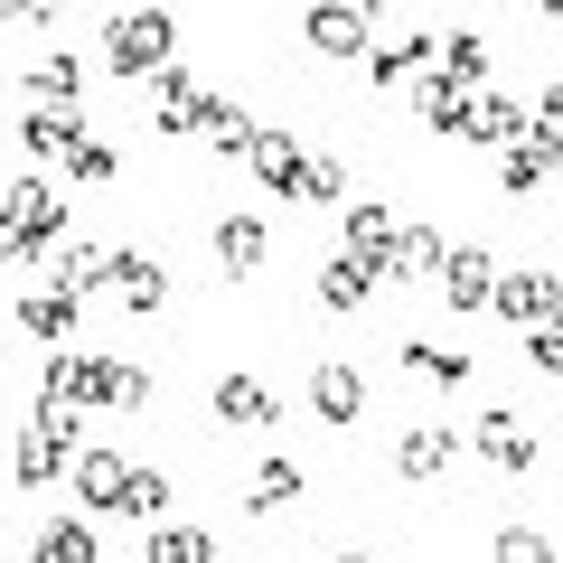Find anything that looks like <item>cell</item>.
I'll list each match as a JSON object with an SVG mask.
<instances>
[{
    "label": "cell",
    "mask_w": 563,
    "mask_h": 563,
    "mask_svg": "<svg viewBox=\"0 0 563 563\" xmlns=\"http://www.w3.org/2000/svg\"><path fill=\"white\" fill-rule=\"evenodd\" d=\"M38 404L47 413H141L151 404V366L95 357V347H57L47 376H38Z\"/></svg>",
    "instance_id": "cell-1"
},
{
    "label": "cell",
    "mask_w": 563,
    "mask_h": 563,
    "mask_svg": "<svg viewBox=\"0 0 563 563\" xmlns=\"http://www.w3.org/2000/svg\"><path fill=\"white\" fill-rule=\"evenodd\" d=\"M169 47H179L169 10H113L103 20V66L113 76H169Z\"/></svg>",
    "instance_id": "cell-2"
},
{
    "label": "cell",
    "mask_w": 563,
    "mask_h": 563,
    "mask_svg": "<svg viewBox=\"0 0 563 563\" xmlns=\"http://www.w3.org/2000/svg\"><path fill=\"white\" fill-rule=\"evenodd\" d=\"M66 470H76V413H29L20 422V442H10V479L20 488H57Z\"/></svg>",
    "instance_id": "cell-3"
},
{
    "label": "cell",
    "mask_w": 563,
    "mask_h": 563,
    "mask_svg": "<svg viewBox=\"0 0 563 563\" xmlns=\"http://www.w3.org/2000/svg\"><path fill=\"white\" fill-rule=\"evenodd\" d=\"M498 320L507 329H554L563 320V273H544V263H507V282H498Z\"/></svg>",
    "instance_id": "cell-4"
},
{
    "label": "cell",
    "mask_w": 563,
    "mask_h": 563,
    "mask_svg": "<svg viewBox=\"0 0 563 563\" xmlns=\"http://www.w3.org/2000/svg\"><path fill=\"white\" fill-rule=\"evenodd\" d=\"M498 282H507V263L488 254V244H451V263H442L451 310H498Z\"/></svg>",
    "instance_id": "cell-5"
},
{
    "label": "cell",
    "mask_w": 563,
    "mask_h": 563,
    "mask_svg": "<svg viewBox=\"0 0 563 563\" xmlns=\"http://www.w3.org/2000/svg\"><path fill=\"white\" fill-rule=\"evenodd\" d=\"M470 451H479L488 470H507V479H526V470H536V432H526V422L507 413V404H498V413H479V422H470Z\"/></svg>",
    "instance_id": "cell-6"
},
{
    "label": "cell",
    "mask_w": 563,
    "mask_h": 563,
    "mask_svg": "<svg viewBox=\"0 0 563 563\" xmlns=\"http://www.w3.org/2000/svg\"><path fill=\"white\" fill-rule=\"evenodd\" d=\"M395 244H404V225H395V207H385V198H357V207H347V254H357L376 282L395 273Z\"/></svg>",
    "instance_id": "cell-7"
},
{
    "label": "cell",
    "mask_w": 563,
    "mask_h": 563,
    "mask_svg": "<svg viewBox=\"0 0 563 563\" xmlns=\"http://www.w3.org/2000/svg\"><path fill=\"white\" fill-rule=\"evenodd\" d=\"M76 498L95 507V517H122V507H132V461H122V451H76Z\"/></svg>",
    "instance_id": "cell-8"
},
{
    "label": "cell",
    "mask_w": 563,
    "mask_h": 563,
    "mask_svg": "<svg viewBox=\"0 0 563 563\" xmlns=\"http://www.w3.org/2000/svg\"><path fill=\"white\" fill-rule=\"evenodd\" d=\"M451 461H461V432H451V422H413V432H404L395 442V470L413 488H432V479H451Z\"/></svg>",
    "instance_id": "cell-9"
},
{
    "label": "cell",
    "mask_w": 563,
    "mask_h": 563,
    "mask_svg": "<svg viewBox=\"0 0 563 563\" xmlns=\"http://www.w3.org/2000/svg\"><path fill=\"white\" fill-rule=\"evenodd\" d=\"M310 301H320V310H329V320H357V310H366V301H376V273H366V263H357V254H329V263H320V273H310Z\"/></svg>",
    "instance_id": "cell-10"
},
{
    "label": "cell",
    "mask_w": 563,
    "mask_h": 563,
    "mask_svg": "<svg viewBox=\"0 0 563 563\" xmlns=\"http://www.w3.org/2000/svg\"><path fill=\"white\" fill-rule=\"evenodd\" d=\"M217 122H225V103L207 95L188 66H169L161 76V132H217Z\"/></svg>",
    "instance_id": "cell-11"
},
{
    "label": "cell",
    "mask_w": 563,
    "mask_h": 563,
    "mask_svg": "<svg viewBox=\"0 0 563 563\" xmlns=\"http://www.w3.org/2000/svg\"><path fill=\"white\" fill-rule=\"evenodd\" d=\"M310 413H320V422H339V432H347V422L366 413V376H357V366H347V357L310 366Z\"/></svg>",
    "instance_id": "cell-12"
},
{
    "label": "cell",
    "mask_w": 563,
    "mask_h": 563,
    "mask_svg": "<svg viewBox=\"0 0 563 563\" xmlns=\"http://www.w3.org/2000/svg\"><path fill=\"white\" fill-rule=\"evenodd\" d=\"M301 38L320 47V57H357V47L376 38V20H366V10H347V0H329V10H301Z\"/></svg>",
    "instance_id": "cell-13"
},
{
    "label": "cell",
    "mask_w": 563,
    "mask_h": 563,
    "mask_svg": "<svg viewBox=\"0 0 563 563\" xmlns=\"http://www.w3.org/2000/svg\"><path fill=\"white\" fill-rule=\"evenodd\" d=\"M113 301L122 310H161L169 301V273L141 254V244H113Z\"/></svg>",
    "instance_id": "cell-14"
},
{
    "label": "cell",
    "mask_w": 563,
    "mask_h": 563,
    "mask_svg": "<svg viewBox=\"0 0 563 563\" xmlns=\"http://www.w3.org/2000/svg\"><path fill=\"white\" fill-rule=\"evenodd\" d=\"M29 95H38V113H85V66L66 57V47H47V57L29 66Z\"/></svg>",
    "instance_id": "cell-15"
},
{
    "label": "cell",
    "mask_w": 563,
    "mask_h": 563,
    "mask_svg": "<svg viewBox=\"0 0 563 563\" xmlns=\"http://www.w3.org/2000/svg\"><path fill=\"white\" fill-rule=\"evenodd\" d=\"M207 404H217V422H225V432H254V422H273V413H282L263 376H217V395H207Z\"/></svg>",
    "instance_id": "cell-16"
},
{
    "label": "cell",
    "mask_w": 563,
    "mask_h": 563,
    "mask_svg": "<svg viewBox=\"0 0 563 563\" xmlns=\"http://www.w3.org/2000/svg\"><path fill=\"white\" fill-rule=\"evenodd\" d=\"M207 244H217V273H225V282H244V273H254L263 254H273L263 217H217V235H207Z\"/></svg>",
    "instance_id": "cell-17"
},
{
    "label": "cell",
    "mask_w": 563,
    "mask_h": 563,
    "mask_svg": "<svg viewBox=\"0 0 563 563\" xmlns=\"http://www.w3.org/2000/svg\"><path fill=\"white\" fill-rule=\"evenodd\" d=\"M301 161H310L301 141H291V132H273V122H263V141H254V161H244V169H254V179L273 188V198H291V188H301Z\"/></svg>",
    "instance_id": "cell-18"
},
{
    "label": "cell",
    "mask_w": 563,
    "mask_h": 563,
    "mask_svg": "<svg viewBox=\"0 0 563 563\" xmlns=\"http://www.w3.org/2000/svg\"><path fill=\"white\" fill-rule=\"evenodd\" d=\"M29 563H103L95 554V526H85V517H47L38 536H29Z\"/></svg>",
    "instance_id": "cell-19"
},
{
    "label": "cell",
    "mask_w": 563,
    "mask_h": 563,
    "mask_svg": "<svg viewBox=\"0 0 563 563\" xmlns=\"http://www.w3.org/2000/svg\"><path fill=\"white\" fill-rule=\"evenodd\" d=\"M470 113H479V85L422 76V122H432V132H461V141H470Z\"/></svg>",
    "instance_id": "cell-20"
},
{
    "label": "cell",
    "mask_w": 563,
    "mask_h": 563,
    "mask_svg": "<svg viewBox=\"0 0 563 563\" xmlns=\"http://www.w3.org/2000/svg\"><path fill=\"white\" fill-rule=\"evenodd\" d=\"M442 263H451L442 225H404V244H395V282H442Z\"/></svg>",
    "instance_id": "cell-21"
},
{
    "label": "cell",
    "mask_w": 563,
    "mask_h": 563,
    "mask_svg": "<svg viewBox=\"0 0 563 563\" xmlns=\"http://www.w3.org/2000/svg\"><path fill=\"white\" fill-rule=\"evenodd\" d=\"M57 291H113V244H66L57 254Z\"/></svg>",
    "instance_id": "cell-22"
},
{
    "label": "cell",
    "mask_w": 563,
    "mask_h": 563,
    "mask_svg": "<svg viewBox=\"0 0 563 563\" xmlns=\"http://www.w3.org/2000/svg\"><path fill=\"white\" fill-rule=\"evenodd\" d=\"M301 488H310V479H301V461H263V470H254V488H244V507H254V517H282Z\"/></svg>",
    "instance_id": "cell-23"
},
{
    "label": "cell",
    "mask_w": 563,
    "mask_h": 563,
    "mask_svg": "<svg viewBox=\"0 0 563 563\" xmlns=\"http://www.w3.org/2000/svg\"><path fill=\"white\" fill-rule=\"evenodd\" d=\"M20 141L38 151V161H76V141H85V113H29Z\"/></svg>",
    "instance_id": "cell-24"
},
{
    "label": "cell",
    "mask_w": 563,
    "mask_h": 563,
    "mask_svg": "<svg viewBox=\"0 0 563 563\" xmlns=\"http://www.w3.org/2000/svg\"><path fill=\"white\" fill-rule=\"evenodd\" d=\"M442 57V38L432 29H413V38H395V47H376V85H413L422 66Z\"/></svg>",
    "instance_id": "cell-25"
},
{
    "label": "cell",
    "mask_w": 563,
    "mask_h": 563,
    "mask_svg": "<svg viewBox=\"0 0 563 563\" xmlns=\"http://www.w3.org/2000/svg\"><path fill=\"white\" fill-rule=\"evenodd\" d=\"M20 329H29V339H76V291H29Z\"/></svg>",
    "instance_id": "cell-26"
},
{
    "label": "cell",
    "mask_w": 563,
    "mask_h": 563,
    "mask_svg": "<svg viewBox=\"0 0 563 563\" xmlns=\"http://www.w3.org/2000/svg\"><path fill=\"white\" fill-rule=\"evenodd\" d=\"M395 357H404V366H413V376H422V385H470V357H461V347H432V339H404V347H395Z\"/></svg>",
    "instance_id": "cell-27"
},
{
    "label": "cell",
    "mask_w": 563,
    "mask_h": 563,
    "mask_svg": "<svg viewBox=\"0 0 563 563\" xmlns=\"http://www.w3.org/2000/svg\"><path fill=\"white\" fill-rule=\"evenodd\" d=\"M291 198H301V207H339V198H347V161H339V151H310Z\"/></svg>",
    "instance_id": "cell-28"
},
{
    "label": "cell",
    "mask_w": 563,
    "mask_h": 563,
    "mask_svg": "<svg viewBox=\"0 0 563 563\" xmlns=\"http://www.w3.org/2000/svg\"><path fill=\"white\" fill-rule=\"evenodd\" d=\"M544 169H554V161H544L536 141H517V151H498V188H507V198H536V188H544Z\"/></svg>",
    "instance_id": "cell-29"
},
{
    "label": "cell",
    "mask_w": 563,
    "mask_h": 563,
    "mask_svg": "<svg viewBox=\"0 0 563 563\" xmlns=\"http://www.w3.org/2000/svg\"><path fill=\"white\" fill-rule=\"evenodd\" d=\"M151 563H217L207 526H151Z\"/></svg>",
    "instance_id": "cell-30"
},
{
    "label": "cell",
    "mask_w": 563,
    "mask_h": 563,
    "mask_svg": "<svg viewBox=\"0 0 563 563\" xmlns=\"http://www.w3.org/2000/svg\"><path fill=\"white\" fill-rule=\"evenodd\" d=\"M442 76H451V85H479V76H488V38L451 29V38H442Z\"/></svg>",
    "instance_id": "cell-31"
},
{
    "label": "cell",
    "mask_w": 563,
    "mask_h": 563,
    "mask_svg": "<svg viewBox=\"0 0 563 563\" xmlns=\"http://www.w3.org/2000/svg\"><path fill=\"white\" fill-rule=\"evenodd\" d=\"M498 563H554V536L544 526H498Z\"/></svg>",
    "instance_id": "cell-32"
},
{
    "label": "cell",
    "mask_w": 563,
    "mask_h": 563,
    "mask_svg": "<svg viewBox=\"0 0 563 563\" xmlns=\"http://www.w3.org/2000/svg\"><path fill=\"white\" fill-rule=\"evenodd\" d=\"M113 169H122V161H113V141H95V132H85V141H76V161H66V179L103 188V179H113Z\"/></svg>",
    "instance_id": "cell-33"
},
{
    "label": "cell",
    "mask_w": 563,
    "mask_h": 563,
    "mask_svg": "<svg viewBox=\"0 0 563 563\" xmlns=\"http://www.w3.org/2000/svg\"><path fill=\"white\" fill-rule=\"evenodd\" d=\"M122 517H141V526L169 517V479H161V470H132V507H122Z\"/></svg>",
    "instance_id": "cell-34"
},
{
    "label": "cell",
    "mask_w": 563,
    "mask_h": 563,
    "mask_svg": "<svg viewBox=\"0 0 563 563\" xmlns=\"http://www.w3.org/2000/svg\"><path fill=\"white\" fill-rule=\"evenodd\" d=\"M526 141H536L544 161L563 151V85H544V95H536V132H526Z\"/></svg>",
    "instance_id": "cell-35"
},
{
    "label": "cell",
    "mask_w": 563,
    "mask_h": 563,
    "mask_svg": "<svg viewBox=\"0 0 563 563\" xmlns=\"http://www.w3.org/2000/svg\"><path fill=\"white\" fill-rule=\"evenodd\" d=\"M526 366H544V376H563V320H554V329H536V339H526Z\"/></svg>",
    "instance_id": "cell-36"
},
{
    "label": "cell",
    "mask_w": 563,
    "mask_h": 563,
    "mask_svg": "<svg viewBox=\"0 0 563 563\" xmlns=\"http://www.w3.org/2000/svg\"><path fill=\"white\" fill-rule=\"evenodd\" d=\"M329 563H376V554H329Z\"/></svg>",
    "instance_id": "cell-37"
}]
</instances>
